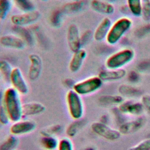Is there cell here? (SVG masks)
<instances>
[{"mask_svg": "<svg viewBox=\"0 0 150 150\" xmlns=\"http://www.w3.org/2000/svg\"><path fill=\"white\" fill-rule=\"evenodd\" d=\"M118 92L122 97H135L140 96L142 91L131 85L122 84L118 88Z\"/></svg>", "mask_w": 150, "mask_h": 150, "instance_id": "21", "label": "cell"}, {"mask_svg": "<svg viewBox=\"0 0 150 150\" xmlns=\"http://www.w3.org/2000/svg\"><path fill=\"white\" fill-rule=\"evenodd\" d=\"M18 8L23 12L33 11L35 7L31 0H13Z\"/></svg>", "mask_w": 150, "mask_h": 150, "instance_id": "27", "label": "cell"}, {"mask_svg": "<svg viewBox=\"0 0 150 150\" xmlns=\"http://www.w3.org/2000/svg\"><path fill=\"white\" fill-rule=\"evenodd\" d=\"M19 144L18 138L14 135H10L0 145V150H12L15 149Z\"/></svg>", "mask_w": 150, "mask_h": 150, "instance_id": "24", "label": "cell"}, {"mask_svg": "<svg viewBox=\"0 0 150 150\" xmlns=\"http://www.w3.org/2000/svg\"><path fill=\"white\" fill-rule=\"evenodd\" d=\"M118 109L122 114L134 116L141 115L145 110L144 107L141 101L132 100L124 101L119 105Z\"/></svg>", "mask_w": 150, "mask_h": 150, "instance_id": "10", "label": "cell"}, {"mask_svg": "<svg viewBox=\"0 0 150 150\" xmlns=\"http://www.w3.org/2000/svg\"><path fill=\"white\" fill-rule=\"evenodd\" d=\"M83 2L79 1L70 2L63 6V11L67 13H74L80 11L83 6Z\"/></svg>", "mask_w": 150, "mask_h": 150, "instance_id": "26", "label": "cell"}, {"mask_svg": "<svg viewBox=\"0 0 150 150\" xmlns=\"http://www.w3.org/2000/svg\"><path fill=\"white\" fill-rule=\"evenodd\" d=\"M90 5L94 11L101 14L111 15L114 12L112 4L101 0H92Z\"/></svg>", "mask_w": 150, "mask_h": 150, "instance_id": "19", "label": "cell"}, {"mask_svg": "<svg viewBox=\"0 0 150 150\" xmlns=\"http://www.w3.org/2000/svg\"><path fill=\"white\" fill-rule=\"evenodd\" d=\"M10 119L5 106H0V124L1 125H7Z\"/></svg>", "mask_w": 150, "mask_h": 150, "instance_id": "36", "label": "cell"}, {"mask_svg": "<svg viewBox=\"0 0 150 150\" xmlns=\"http://www.w3.org/2000/svg\"><path fill=\"white\" fill-rule=\"evenodd\" d=\"M0 44L5 47L21 50L25 47L26 43L19 36L6 35L0 38Z\"/></svg>", "mask_w": 150, "mask_h": 150, "instance_id": "14", "label": "cell"}, {"mask_svg": "<svg viewBox=\"0 0 150 150\" xmlns=\"http://www.w3.org/2000/svg\"><path fill=\"white\" fill-rule=\"evenodd\" d=\"M12 8L10 0H0V19L4 20L8 16Z\"/></svg>", "mask_w": 150, "mask_h": 150, "instance_id": "30", "label": "cell"}, {"mask_svg": "<svg viewBox=\"0 0 150 150\" xmlns=\"http://www.w3.org/2000/svg\"><path fill=\"white\" fill-rule=\"evenodd\" d=\"M40 143L45 150H54L57 148L59 145L57 139L53 135L42 136L40 139Z\"/></svg>", "mask_w": 150, "mask_h": 150, "instance_id": "22", "label": "cell"}, {"mask_svg": "<svg viewBox=\"0 0 150 150\" xmlns=\"http://www.w3.org/2000/svg\"><path fill=\"white\" fill-rule=\"evenodd\" d=\"M67 1H70L71 2H74V1H79L80 0H67Z\"/></svg>", "mask_w": 150, "mask_h": 150, "instance_id": "43", "label": "cell"}, {"mask_svg": "<svg viewBox=\"0 0 150 150\" xmlns=\"http://www.w3.org/2000/svg\"><path fill=\"white\" fill-rule=\"evenodd\" d=\"M3 97H4V95H3V94L2 93V92L0 91V102H1V100H2V98Z\"/></svg>", "mask_w": 150, "mask_h": 150, "instance_id": "42", "label": "cell"}, {"mask_svg": "<svg viewBox=\"0 0 150 150\" xmlns=\"http://www.w3.org/2000/svg\"><path fill=\"white\" fill-rule=\"evenodd\" d=\"M30 64L28 70V78L31 81H35L39 79L42 70V61L38 54L32 53L29 55Z\"/></svg>", "mask_w": 150, "mask_h": 150, "instance_id": "11", "label": "cell"}, {"mask_svg": "<svg viewBox=\"0 0 150 150\" xmlns=\"http://www.w3.org/2000/svg\"><path fill=\"white\" fill-rule=\"evenodd\" d=\"M15 31L18 33L19 37L22 38L26 43H32L33 42L32 36L30 32L25 27L15 26Z\"/></svg>", "mask_w": 150, "mask_h": 150, "instance_id": "31", "label": "cell"}, {"mask_svg": "<svg viewBox=\"0 0 150 150\" xmlns=\"http://www.w3.org/2000/svg\"><path fill=\"white\" fill-rule=\"evenodd\" d=\"M41 1H47V0H41Z\"/></svg>", "mask_w": 150, "mask_h": 150, "instance_id": "45", "label": "cell"}, {"mask_svg": "<svg viewBox=\"0 0 150 150\" xmlns=\"http://www.w3.org/2000/svg\"><path fill=\"white\" fill-rule=\"evenodd\" d=\"M124 97L120 94L110 95L106 94L101 96L98 98V102L103 105H120L124 101Z\"/></svg>", "mask_w": 150, "mask_h": 150, "instance_id": "20", "label": "cell"}, {"mask_svg": "<svg viewBox=\"0 0 150 150\" xmlns=\"http://www.w3.org/2000/svg\"><path fill=\"white\" fill-rule=\"evenodd\" d=\"M45 109V106L40 103H26L22 104V114L26 116L36 115L43 112Z\"/></svg>", "mask_w": 150, "mask_h": 150, "instance_id": "18", "label": "cell"}, {"mask_svg": "<svg viewBox=\"0 0 150 150\" xmlns=\"http://www.w3.org/2000/svg\"><path fill=\"white\" fill-rule=\"evenodd\" d=\"M35 122L29 120L18 121L15 122L10 127V132L12 135L18 136L32 132L36 128Z\"/></svg>", "mask_w": 150, "mask_h": 150, "instance_id": "12", "label": "cell"}, {"mask_svg": "<svg viewBox=\"0 0 150 150\" xmlns=\"http://www.w3.org/2000/svg\"><path fill=\"white\" fill-rule=\"evenodd\" d=\"M86 56L87 52L82 48L74 52L69 65L70 71L71 73H76L79 71L81 69Z\"/></svg>", "mask_w": 150, "mask_h": 150, "instance_id": "17", "label": "cell"}, {"mask_svg": "<svg viewBox=\"0 0 150 150\" xmlns=\"http://www.w3.org/2000/svg\"><path fill=\"white\" fill-rule=\"evenodd\" d=\"M83 121L81 119L75 120L67 128L66 133L69 137H74L78 133L81 128L83 126Z\"/></svg>", "mask_w": 150, "mask_h": 150, "instance_id": "23", "label": "cell"}, {"mask_svg": "<svg viewBox=\"0 0 150 150\" xmlns=\"http://www.w3.org/2000/svg\"><path fill=\"white\" fill-rule=\"evenodd\" d=\"M81 96L73 89L66 94V101L69 114L74 120L81 119L84 114V106Z\"/></svg>", "mask_w": 150, "mask_h": 150, "instance_id": "4", "label": "cell"}, {"mask_svg": "<svg viewBox=\"0 0 150 150\" xmlns=\"http://www.w3.org/2000/svg\"><path fill=\"white\" fill-rule=\"evenodd\" d=\"M102 84L103 81L98 76H93L76 83L73 90L80 96L88 95L98 91Z\"/></svg>", "mask_w": 150, "mask_h": 150, "instance_id": "5", "label": "cell"}, {"mask_svg": "<svg viewBox=\"0 0 150 150\" xmlns=\"http://www.w3.org/2000/svg\"><path fill=\"white\" fill-rule=\"evenodd\" d=\"M145 120L142 117H138L136 119L126 121L120 125L118 131L121 135H128L139 130L144 125Z\"/></svg>", "mask_w": 150, "mask_h": 150, "instance_id": "13", "label": "cell"}, {"mask_svg": "<svg viewBox=\"0 0 150 150\" xmlns=\"http://www.w3.org/2000/svg\"><path fill=\"white\" fill-rule=\"evenodd\" d=\"M0 127H1V124H0Z\"/></svg>", "mask_w": 150, "mask_h": 150, "instance_id": "47", "label": "cell"}, {"mask_svg": "<svg viewBox=\"0 0 150 150\" xmlns=\"http://www.w3.org/2000/svg\"><path fill=\"white\" fill-rule=\"evenodd\" d=\"M80 36L77 26L74 23L70 25L67 32V41L70 50L73 53L81 48Z\"/></svg>", "mask_w": 150, "mask_h": 150, "instance_id": "9", "label": "cell"}, {"mask_svg": "<svg viewBox=\"0 0 150 150\" xmlns=\"http://www.w3.org/2000/svg\"><path fill=\"white\" fill-rule=\"evenodd\" d=\"M134 57V52L129 48L121 49L111 54L105 60V67L108 69H122L131 62Z\"/></svg>", "mask_w": 150, "mask_h": 150, "instance_id": "3", "label": "cell"}, {"mask_svg": "<svg viewBox=\"0 0 150 150\" xmlns=\"http://www.w3.org/2000/svg\"><path fill=\"white\" fill-rule=\"evenodd\" d=\"M75 83H76L73 81V79H69V78L66 79H64V81H63V84H64V85L66 87H68V88H73V86H74V85Z\"/></svg>", "mask_w": 150, "mask_h": 150, "instance_id": "40", "label": "cell"}, {"mask_svg": "<svg viewBox=\"0 0 150 150\" xmlns=\"http://www.w3.org/2000/svg\"><path fill=\"white\" fill-rule=\"evenodd\" d=\"M128 150H150V138L141 141Z\"/></svg>", "mask_w": 150, "mask_h": 150, "instance_id": "35", "label": "cell"}, {"mask_svg": "<svg viewBox=\"0 0 150 150\" xmlns=\"http://www.w3.org/2000/svg\"><path fill=\"white\" fill-rule=\"evenodd\" d=\"M111 25V21L108 17L103 18L97 26L93 33L94 40L97 42H100L105 39Z\"/></svg>", "mask_w": 150, "mask_h": 150, "instance_id": "16", "label": "cell"}, {"mask_svg": "<svg viewBox=\"0 0 150 150\" xmlns=\"http://www.w3.org/2000/svg\"><path fill=\"white\" fill-rule=\"evenodd\" d=\"M141 16L145 21H150V0H142Z\"/></svg>", "mask_w": 150, "mask_h": 150, "instance_id": "32", "label": "cell"}, {"mask_svg": "<svg viewBox=\"0 0 150 150\" xmlns=\"http://www.w3.org/2000/svg\"><path fill=\"white\" fill-rule=\"evenodd\" d=\"M128 8L135 16H141L142 0H127Z\"/></svg>", "mask_w": 150, "mask_h": 150, "instance_id": "25", "label": "cell"}, {"mask_svg": "<svg viewBox=\"0 0 150 150\" xmlns=\"http://www.w3.org/2000/svg\"><path fill=\"white\" fill-rule=\"evenodd\" d=\"M57 150H73L72 142L68 138H62L59 142Z\"/></svg>", "mask_w": 150, "mask_h": 150, "instance_id": "33", "label": "cell"}, {"mask_svg": "<svg viewBox=\"0 0 150 150\" xmlns=\"http://www.w3.org/2000/svg\"><path fill=\"white\" fill-rule=\"evenodd\" d=\"M63 130V127L62 125L57 124L48 126L42 129L40 131V134L42 136L44 135H53L60 134Z\"/></svg>", "mask_w": 150, "mask_h": 150, "instance_id": "29", "label": "cell"}, {"mask_svg": "<svg viewBox=\"0 0 150 150\" xmlns=\"http://www.w3.org/2000/svg\"><path fill=\"white\" fill-rule=\"evenodd\" d=\"M40 16V12L34 10L22 14H14L11 17V22L14 26L25 27L35 23Z\"/></svg>", "mask_w": 150, "mask_h": 150, "instance_id": "7", "label": "cell"}, {"mask_svg": "<svg viewBox=\"0 0 150 150\" xmlns=\"http://www.w3.org/2000/svg\"><path fill=\"white\" fill-rule=\"evenodd\" d=\"M91 129L97 135L109 141L118 140L121 135L118 129L111 128L100 121L93 122L91 125Z\"/></svg>", "mask_w": 150, "mask_h": 150, "instance_id": "6", "label": "cell"}, {"mask_svg": "<svg viewBox=\"0 0 150 150\" xmlns=\"http://www.w3.org/2000/svg\"><path fill=\"white\" fill-rule=\"evenodd\" d=\"M132 21L128 17H121L112 23L106 36L108 44L113 45L119 42L124 34L131 28Z\"/></svg>", "mask_w": 150, "mask_h": 150, "instance_id": "2", "label": "cell"}, {"mask_svg": "<svg viewBox=\"0 0 150 150\" xmlns=\"http://www.w3.org/2000/svg\"><path fill=\"white\" fill-rule=\"evenodd\" d=\"M141 102L144 105L145 110L146 109L148 111L150 112V96L147 94L143 95L142 96Z\"/></svg>", "mask_w": 150, "mask_h": 150, "instance_id": "37", "label": "cell"}, {"mask_svg": "<svg viewBox=\"0 0 150 150\" xmlns=\"http://www.w3.org/2000/svg\"><path fill=\"white\" fill-rule=\"evenodd\" d=\"M81 38V46L84 45L87 43V42L88 41V40L91 38V32L90 31H86L84 34L80 36Z\"/></svg>", "mask_w": 150, "mask_h": 150, "instance_id": "39", "label": "cell"}, {"mask_svg": "<svg viewBox=\"0 0 150 150\" xmlns=\"http://www.w3.org/2000/svg\"><path fill=\"white\" fill-rule=\"evenodd\" d=\"M128 79L131 83H135L139 80V74L137 72L132 71L128 74Z\"/></svg>", "mask_w": 150, "mask_h": 150, "instance_id": "38", "label": "cell"}, {"mask_svg": "<svg viewBox=\"0 0 150 150\" xmlns=\"http://www.w3.org/2000/svg\"><path fill=\"white\" fill-rule=\"evenodd\" d=\"M62 12L59 10L54 11L50 17V23L54 27H59L61 24Z\"/></svg>", "mask_w": 150, "mask_h": 150, "instance_id": "34", "label": "cell"}, {"mask_svg": "<svg viewBox=\"0 0 150 150\" xmlns=\"http://www.w3.org/2000/svg\"><path fill=\"white\" fill-rule=\"evenodd\" d=\"M1 77H2V75H1V73H0V79L1 78Z\"/></svg>", "mask_w": 150, "mask_h": 150, "instance_id": "44", "label": "cell"}, {"mask_svg": "<svg viewBox=\"0 0 150 150\" xmlns=\"http://www.w3.org/2000/svg\"><path fill=\"white\" fill-rule=\"evenodd\" d=\"M12 150H19V149H12Z\"/></svg>", "mask_w": 150, "mask_h": 150, "instance_id": "46", "label": "cell"}, {"mask_svg": "<svg viewBox=\"0 0 150 150\" xmlns=\"http://www.w3.org/2000/svg\"><path fill=\"white\" fill-rule=\"evenodd\" d=\"M12 70L13 69L8 62L5 60H0V73L6 80H10V76Z\"/></svg>", "mask_w": 150, "mask_h": 150, "instance_id": "28", "label": "cell"}, {"mask_svg": "<svg viewBox=\"0 0 150 150\" xmlns=\"http://www.w3.org/2000/svg\"><path fill=\"white\" fill-rule=\"evenodd\" d=\"M13 87L21 94H26L29 91L28 84L25 80L20 69L15 67L13 69L9 80Z\"/></svg>", "mask_w": 150, "mask_h": 150, "instance_id": "8", "label": "cell"}, {"mask_svg": "<svg viewBox=\"0 0 150 150\" xmlns=\"http://www.w3.org/2000/svg\"><path fill=\"white\" fill-rule=\"evenodd\" d=\"M83 150H96V149L93 147H88V148H86L84 149Z\"/></svg>", "mask_w": 150, "mask_h": 150, "instance_id": "41", "label": "cell"}, {"mask_svg": "<svg viewBox=\"0 0 150 150\" xmlns=\"http://www.w3.org/2000/svg\"><path fill=\"white\" fill-rule=\"evenodd\" d=\"M127 74V71L123 68L119 69H106L101 70L98 77L103 81H111L119 80L124 78Z\"/></svg>", "mask_w": 150, "mask_h": 150, "instance_id": "15", "label": "cell"}, {"mask_svg": "<svg viewBox=\"0 0 150 150\" xmlns=\"http://www.w3.org/2000/svg\"><path fill=\"white\" fill-rule=\"evenodd\" d=\"M4 98L5 107L10 120L13 122L21 120L23 114L19 93L13 87H9L5 91Z\"/></svg>", "mask_w": 150, "mask_h": 150, "instance_id": "1", "label": "cell"}]
</instances>
